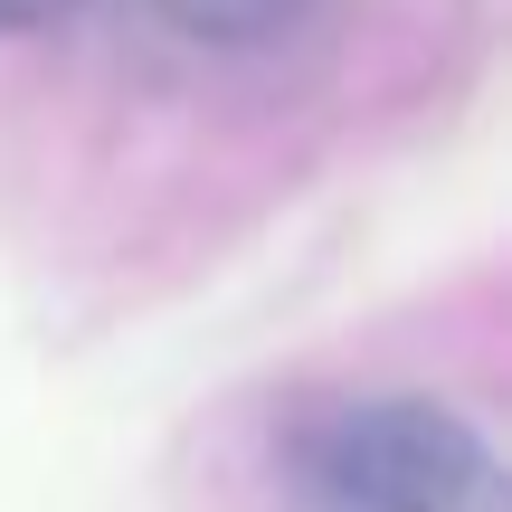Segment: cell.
I'll list each match as a JSON object with an SVG mask.
<instances>
[{
  "label": "cell",
  "mask_w": 512,
  "mask_h": 512,
  "mask_svg": "<svg viewBox=\"0 0 512 512\" xmlns=\"http://www.w3.org/2000/svg\"><path fill=\"white\" fill-rule=\"evenodd\" d=\"M304 10L313 0H152V19L200 57H256V48L304 29Z\"/></svg>",
  "instance_id": "cell-2"
},
{
  "label": "cell",
  "mask_w": 512,
  "mask_h": 512,
  "mask_svg": "<svg viewBox=\"0 0 512 512\" xmlns=\"http://www.w3.org/2000/svg\"><path fill=\"white\" fill-rule=\"evenodd\" d=\"M86 0H0V38H38V29H57V19H76Z\"/></svg>",
  "instance_id": "cell-3"
},
{
  "label": "cell",
  "mask_w": 512,
  "mask_h": 512,
  "mask_svg": "<svg viewBox=\"0 0 512 512\" xmlns=\"http://www.w3.org/2000/svg\"><path fill=\"white\" fill-rule=\"evenodd\" d=\"M313 512H503V465L446 399H332L285 437Z\"/></svg>",
  "instance_id": "cell-1"
}]
</instances>
